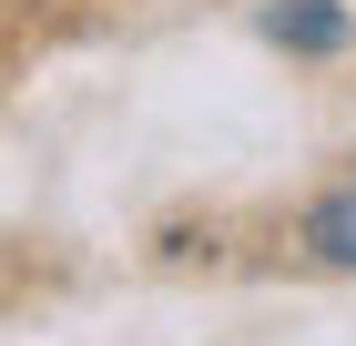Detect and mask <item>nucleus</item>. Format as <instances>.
<instances>
[{
	"instance_id": "1",
	"label": "nucleus",
	"mask_w": 356,
	"mask_h": 346,
	"mask_svg": "<svg viewBox=\"0 0 356 346\" xmlns=\"http://www.w3.org/2000/svg\"><path fill=\"white\" fill-rule=\"evenodd\" d=\"M254 31H265L275 52H296V61H336L356 41V10H346V0H265Z\"/></svg>"
},
{
	"instance_id": "2",
	"label": "nucleus",
	"mask_w": 356,
	"mask_h": 346,
	"mask_svg": "<svg viewBox=\"0 0 356 346\" xmlns=\"http://www.w3.org/2000/svg\"><path fill=\"white\" fill-rule=\"evenodd\" d=\"M296 255H305L316 275H356V173H346V184H326V194H305Z\"/></svg>"
}]
</instances>
